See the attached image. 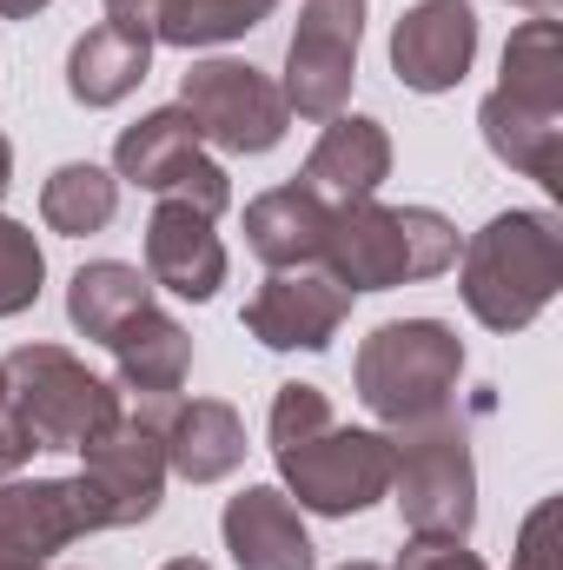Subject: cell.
Instances as JSON below:
<instances>
[{"label": "cell", "mask_w": 563, "mask_h": 570, "mask_svg": "<svg viewBox=\"0 0 563 570\" xmlns=\"http://www.w3.org/2000/svg\"><path fill=\"white\" fill-rule=\"evenodd\" d=\"M166 405L172 399H134L120 405V419L100 431L87 451V484L100 491L107 504V524L127 531V524H146L166 498Z\"/></svg>", "instance_id": "52a82bcc"}, {"label": "cell", "mask_w": 563, "mask_h": 570, "mask_svg": "<svg viewBox=\"0 0 563 570\" xmlns=\"http://www.w3.org/2000/svg\"><path fill=\"white\" fill-rule=\"evenodd\" d=\"M477 127H484V146H491L504 166H517V173H531V179H544V186H563V127H557V114H531V107L491 94V100L477 107Z\"/></svg>", "instance_id": "7402d4cb"}, {"label": "cell", "mask_w": 563, "mask_h": 570, "mask_svg": "<svg viewBox=\"0 0 563 570\" xmlns=\"http://www.w3.org/2000/svg\"><path fill=\"white\" fill-rule=\"evenodd\" d=\"M7 179H13V146H7V134H0V193H7Z\"/></svg>", "instance_id": "836d02e7"}, {"label": "cell", "mask_w": 563, "mask_h": 570, "mask_svg": "<svg viewBox=\"0 0 563 570\" xmlns=\"http://www.w3.org/2000/svg\"><path fill=\"white\" fill-rule=\"evenodd\" d=\"M511 570H563V551H557V498H544L524 531H517V551H511Z\"/></svg>", "instance_id": "83f0119b"}, {"label": "cell", "mask_w": 563, "mask_h": 570, "mask_svg": "<svg viewBox=\"0 0 563 570\" xmlns=\"http://www.w3.org/2000/svg\"><path fill=\"white\" fill-rule=\"evenodd\" d=\"M113 531L87 478H7L0 484V570H47L73 538Z\"/></svg>", "instance_id": "9c48e42d"}, {"label": "cell", "mask_w": 563, "mask_h": 570, "mask_svg": "<svg viewBox=\"0 0 563 570\" xmlns=\"http://www.w3.org/2000/svg\"><path fill=\"white\" fill-rule=\"evenodd\" d=\"M358 40H365V0H305L292 40H285V107L298 120H338L358 80Z\"/></svg>", "instance_id": "ba28073f"}, {"label": "cell", "mask_w": 563, "mask_h": 570, "mask_svg": "<svg viewBox=\"0 0 563 570\" xmlns=\"http://www.w3.org/2000/svg\"><path fill=\"white\" fill-rule=\"evenodd\" d=\"M146 305H152V279H146L140 266H120V259H93V266H80L73 285H67V318H73V332L80 338H113L120 325H134Z\"/></svg>", "instance_id": "44dd1931"}, {"label": "cell", "mask_w": 563, "mask_h": 570, "mask_svg": "<svg viewBox=\"0 0 563 570\" xmlns=\"http://www.w3.org/2000/svg\"><path fill=\"white\" fill-rule=\"evenodd\" d=\"M113 173L134 179V186H146V193H159V199L199 206L206 219H219L226 199H233L226 166H213V159L199 153V127L186 120V107H159V114L134 120V127L120 134V146H113Z\"/></svg>", "instance_id": "8fae6325"}, {"label": "cell", "mask_w": 563, "mask_h": 570, "mask_svg": "<svg viewBox=\"0 0 563 570\" xmlns=\"http://www.w3.org/2000/svg\"><path fill=\"white\" fill-rule=\"evenodd\" d=\"M47 0H0V20H33Z\"/></svg>", "instance_id": "1f68e13d"}, {"label": "cell", "mask_w": 563, "mask_h": 570, "mask_svg": "<svg viewBox=\"0 0 563 570\" xmlns=\"http://www.w3.org/2000/svg\"><path fill=\"white\" fill-rule=\"evenodd\" d=\"M152 67V27H134V20H100L73 40L67 53V94L80 107H113L127 100Z\"/></svg>", "instance_id": "ac0fdd59"}, {"label": "cell", "mask_w": 563, "mask_h": 570, "mask_svg": "<svg viewBox=\"0 0 563 570\" xmlns=\"http://www.w3.org/2000/svg\"><path fill=\"white\" fill-rule=\"evenodd\" d=\"M325 425H332V399L318 385H279V399H273V451H285V444H298V438H312Z\"/></svg>", "instance_id": "4316f807"}, {"label": "cell", "mask_w": 563, "mask_h": 570, "mask_svg": "<svg viewBox=\"0 0 563 570\" xmlns=\"http://www.w3.org/2000/svg\"><path fill=\"white\" fill-rule=\"evenodd\" d=\"M166 570H213V564H199V558H172Z\"/></svg>", "instance_id": "e575fe53"}, {"label": "cell", "mask_w": 563, "mask_h": 570, "mask_svg": "<svg viewBox=\"0 0 563 570\" xmlns=\"http://www.w3.org/2000/svg\"><path fill=\"white\" fill-rule=\"evenodd\" d=\"M0 372H7L13 405H20V419H27L40 451L93 444L127 405V392H113L100 372H87L67 345H20V352L0 358Z\"/></svg>", "instance_id": "5b68a950"}, {"label": "cell", "mask_w": 563, "mask_h": 570, "mask_svg": "<svg viewBox=\"0 0 563 570\" xmlns=\"http://www.w3.org/2000/svg\"><path fill=\"white\" fill-rule=\"evenodd\" d=\"M40 279H47V259H40V239L0 213V318L27 312L40 298Z\"/></svg>", "instance_id": "484cf974"}, {"label": "cell", "mask_w": 563, "mask_h": 570, "mask_svg": "<svg viewBox=\"0 0 563 570\" xmlns=\"http://www.w3.org/2000/svg\"><path fill=\"white\" fill-rule=\"evenodd\" d=\"M246 464V419L226 399H172L166 405V471L186 484H219Z\"/></svg>", "instance_id": "e0dca14e"}, {"label": "cell", "mask_w": 563, "mask_h": 570, "mask_svg": "<svg viewBox=\"0 0 563 570\" xmlns=\"http://www.w3.org/2000/svg\"><path fill=\"white\" fill-rule=\"evenodd\" d=\"M113 213H120V179L100 173L93 159H73L40 186V219L67 239H87V233L113 226Z\"/></svg>", "instance_id": "cb8c5ba5"}, {"label": "cell", "mask_w": 563, "mask_h": 570, "mask_svg": "<svg viewBox=\"0 0 563 570\" xmlns=\"http://www.w3.org/2000/svg\"><path fill=\"white\" fill-rule=\"evenodd\" d=\"M477 60V13L471 0H418L392 27V73L412 94H451Z\"/></svg>", "instance_id": "7c38bea8"}, {"label": "cell", "mask_w": 563, "mask_h": 570, "mask_svg": "<svg viewBox=\"0 0 563 570\" xmlns=\"http://www.w3.org/2000/svg\"><path fill=\"white\" fill-rule=\"evenodd\" d=\"M179 107L199 127V140L226 153H273L285 140V94L253 67V60H199L179 80Z\"/></svg>", "instance_id": "30bf717a"}, {"label": "cell", "mask_w": 563, "mask_h": 570, "mask_svg": "<svg viewBox=\"0 0 563 570\" xmlns=\"http://www.w3.org/2000/svg\"><path fill=\"white\" fill-rule=\"evenodd\" d=\"M273 458H279V478L298 498V511H318V518L372 511L392 491V438L385 431H358L332 419L325 431L285 444Z\"/></svg>", "instance_id": "8992f818"}, {"label": "cell", "mask_w": 563, "mask_h": 570, "mask_svg": "<svg viewBox=\"0 0 563 570\" xmlns=\"http://www.w3.org/2000/svg\"><path fill=\"white\" fill-rule=\"evenodd\" d=\"M385 173H392V134L365 114H338V120H325L298 186L318 193L325 206H358L385 186Z\"/></svg>", "instance_id": "9a60e30c"}, {"label": "cell", "mask_w": 563, "mask_h": 570, "mask_svg": "<svg viewBox=\"0 0 563 570\" xmlns=\"http://www.w3.org/2000/svg\"><path fill=\"white\" fill-rule=\"evenodd\" d=\"M464 305L491 332H524L563 285V233L551 213H497L464 246Z\"/></svg>", "instance_id": "7a4b0ae2"}, {"label": "cell", "mask_w": 563, "mask_h": 570, "mask_svg": "<svg viewBox=\"0 0 563 570\" xmlns=\"http://www.w3.org/2000/svg\"><path fill=\"white\" fill-rule=\"evenodd\" d=\"M517 7H531V20H557L563 0H517Z\"/></svg>", "instance_id": "d6a6232c"}, {"label": "cell", "mask_w": 563, "mask_h": 570, "mask_svg": "<svg viewBox=\"0 0 563 570\" xmlns=\"http://www.w3.org/2000/svg\"><path fill=\"white\" fill-rule=\"evenodd\" d=\"M146 279L206 305L226 285V246L213 233V219L186 199H159L146 219Z\"/></svg>", "instance_id": "5bb4252c"}, {"label": "cell", "mask_w": 563, "mask_h": 570, "mask_svg": "<svg viewBox=\"0 0 563 570\" xmlns=\"http://www.w3.org/2000/svg\"><path fill=\"white\" fill-rule=\"evenodd\" d=\"M219 531L239 570H312V538L298 524V504L273 484H246L239 498H226Z\"/></svg>", "instance_id": "2e32d148"}, {"label": "cell", "mask_w": 563, "mask_h": 570, "mask_svg": "<svg viewBox=\"0 0 563 570\" xmlns=\"http://www.w3.org/2000/svg\"><path fill=\"white\" fill-rule=\"evenodd\" d=\"M107 352H113V372H120L127 399H179V385L192 372V338L159 305H146L134 325H120L107 338Z\"/></svg>", "instance_id": "d6986e66"}, {"label": "cell", "mask_w": 563, "mask_h": 570, "mask_svg": "<svg viewBox=\"0 0 563 570\" xmlns=\"http://www.w3.org/2000/svg\"><path fill=\"white\" fill-rule=\"evenodd\" d=\"M332 233V206L305 186H273L246 206V246L273 266V273H298L325 253Z\"/></svg>", "instance_id": "ffe728a7"}, {"label": "cell", "mask_w": 563, "mask_h": 570, "mask_svg": "<svg viewBox=\"0 0 563 570\" xmlns=\"http://www.w3.org/2000/svg\"><path fill=\"white\" fill-rule=\"evenodd\" d=\"M392 491H398L412 538H471L477 464H471V431L457 412H437L392 438Z\"/></svg>", "instance_id": "277c9868"}, {"label": "cell", "mask_w": 563, "mask_h": 570, "mask_svg": "<svg viewBox=\"0 0 563 570\" xmlns=\"http://www.w3.org/2000/svg\"><path fill=\"white\" fill-rule=\"evenodd\" d=\"M345 570H378V564H345Z\"/></svg>", "instance_id": "d590c367"}, {"label": "cell", "mask_w": 563, "mask_h": 570, "mask_svg": "<svg viewBox=\"0 0 563 570\" xmlns=\"http://www.w3.org/2000/svg\"><path fill=\"white\" fill-rule=\"evenodd\" d=\"M273 7L279 0H159L152 40H166V47H219V40L253 33Z\"/></svg>", "instance_id": "d4e9b609"}, {"label": "cell", "mask_w": 563, "mask_h": 570, "mask_svg": "<svg viewBox=\"0 0 563 570\" xmlns=\"http://www.w3.org/2000/svg\"><path fill=\"white\" fill-rule=\"evenodd\" d=\"M504 100L531 107V114H557L563 120V33L557 20H524L504 47Z\"/></svg>", "instance_id": "603a6c76"}, {"label": "cell", "mask_w": 563, "mask_h": 570, "mask_svg": "<svg viewBox=\"0 0 563 570\" xmlns=\"http://www.w3.org/2000/svg\"><path fill=\"white\" fill-rule=\"evenodd\" d=\"M398 570H484L477 551H464V538H412Z\"/></svg>", "instance_id": "f546056e"}, {"label": "cell", "mask_w": 563, "mask_h": 570, "mask_svg": "<svg viewBox=\"0 0 563 570\" xmlns=\"http://www.w3.org/2000/svg\"><path fill=\"white\" fill-rule=\"evenodd\" d=\"M159 0H107V20H134V27H152Z\"/></svg>", "instance_id": "4dcf8cb0"}, {"label": "cell", "mask_w": 563, "mask_h": 570, "mask_svg": "<svg viewBox=\"0 0 563 570\" xmlns=\"http://www.w3.org/2000/svg\"><path fill=\"white\" fill-rule=\"evenodd\" d=\"M352 312V292L332 285L325 273H273L246 298V332L266 345V352H325L338 338Z\"/></svg>", "instance_id": "4fadbf2b"}, {"label": "cell", "mask_w": 563, "mask_h": 570, "mask_svg": "<svg viewBox=\"0 0 563 570\" xmlns=\"http://www.w3.org/2000/svg\"><path fill=\"white\" fill-rule=\"evenodd\" d=\"M33 451H40V444H33V431H27L20 405H13V385H7V372H0V478H13Z\"/></svg>", "instance_id": "f1b7e54d"}, {"label": "cell", "mask_w": 563, "mask_h": 570, "mask_svg": "<svg viewBox=\"0 0 563 570\" xmlns=\"http://www.w3.org/2000/svg\"><path fill=\"white\" fill-rule=\"evenodd\" d=\"M457 259V226L431 206H332V233H325V279L345 292H392L412 279H437Z\"/></svg>", "instance_id": "6da1fadb"}, {"label": "cell", "mask_w": 563, "mask_h": 570, "mask_svg": "<svg viewBox=\"0 0 563 570\" xmlns=\"http://www.w3.org/2000/svg\"><path fill=\"white\" fill-rule=\"evenodd\" d=\"M358 399L378 425L405 431L437 412H451L457 379H464V338L437 318H392L358 345Z\"/></svg>", "instance_id": "3957f363"}]
</instances>
